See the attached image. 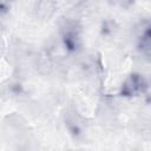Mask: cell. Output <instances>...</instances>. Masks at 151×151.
Wrapping results in <instances>:
<instances>
[{
  "instance_id": "cell-1",
  "label": "cell",
  "mask_w": 151,
  "mask_h": 151,
  "mask_svg": "<svg viewBox=\"0 0 151 151\" xmlns=\"http://www.w3.org/2000/svg\"><path fill=\"white\" fill-rule=\"evenodd\" d=\"M60 35L67 51L77 52L81 47V26L77 20H66L60 27Z\"/></svg>"
},
{
  "instance_id": "cell-2",
  "label": "cell",
  "mask_w": 151,
  "mask_h": 151,
  "mask_svg": "<svg viewBox=\"0 0 151 151\" xmlns=\"http://www.w3.org/2000/svg\"><path fill=\"white\" fill-rule=\"evenodd\" d=\"M147 88V83L145 78L139 73H131L125 78L120 86L119 94L122 97H136L144 93Z\"/></svg>"
},
{
  "instance_id": "cell-3",
  "label": "cell",
  "mask_w": 151,
  "mask_h": 151,
  "mask_svg": "<svg viewBox=\"0 0 151 151\" xmlns=\"http://www.w3.org/2000/svg\"><path fill=\"white\" fill-rule=\"evenodd\" d=\"M57 11L55 0H38L34 6V14L40 20L51 19Z\"/></svg>"
},
{
  "instance_id": "cell-4",
  "label": "cell",
  "mask_w": 151,
  "mask_h": 151,
  "mask_svg": "<svg viewBox=\"0 0 151 151\" xmlns=\"http://www.w3.org/2000/svg\"><path fill=\"white\" fill-rule=\"evenodd\" d=\"M9 4H11V0H0V13L7 11L9 7Z\"/></svg>"
}]
</instances>
